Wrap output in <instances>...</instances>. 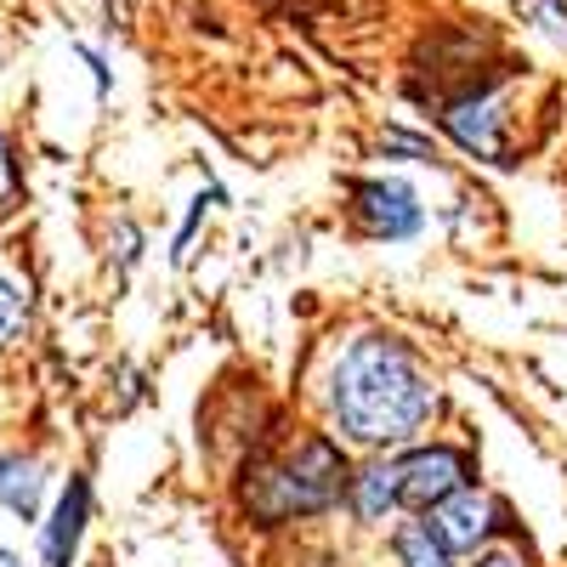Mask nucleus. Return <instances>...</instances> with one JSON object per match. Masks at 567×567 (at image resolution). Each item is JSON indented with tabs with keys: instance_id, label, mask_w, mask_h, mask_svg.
Returning a JSON list of instances; mask_svg holds the SVG:
<instances>
[{
	"instance_id": "obj_7",
	"label": "nucleus",
	"mask_w": 567,
	"mask_h": 567,
	"mask_svg": "<svg viewBox=\"0 0 567 567\" xmlns=\"http://www.w3.org/2000/svg\"><path fill=\"white\" fill-rule=\"evenodd\" d=\"M85 511H91V488H85V483H69V494L58 499L52 528H45V567H69V561H74V545H80V528H85Z\"/></svg>"
},
{
	"instance_id": "obj_14",
	"label": "nucleus",
	"mask_w": 567,
	"mask_h": 567,
	"mask_svg": "<svg viewBox=\"0 0 567 567\" xmlns=\"http://www.w3.org/2000/svg\"><path fill=\"white\" fill-rule=\"evenodd\" d=\"M0 567H23V561H18L12 550H0Z\"/></svg>"
},
{
	"instance_id": "obj_10",
	"label": "nucleus",
	"mask_w": 567,
	"mask_h": 567,
	"mask_svg": "<svg viewBox=\"0 0 567 567\" xmlns=\"http://www.w3.org/2000/svg\"><path fill=\"white\" fill-rule=\"evenodd\" d=\"M398 556H403V567H449V550L425 534L420 523H403V534H398Z\"/></svg>"
},
{
	"instance_id": "obj_8",
	"label": "nucleus",
	"mask_w": 567,
	"mask_h": 567,
	"mask_svg": "<svg viewBox=\"0 0 567 567\" xmlns=\"http://www.w3.org/2000/svg\"><path fill=\"white\" fill-rule=\"evenodd\" d=\"M352 505H358L363 523H381V516L398 505V465H386V460L363 465L352 477Z\"/></svg>"
},
{
	"instance_id": "obj_12",
	"label": "nucleus",
	"mask_w": 567,
	"mask_h": 567,
	"mask_svg": "<svg viewBox=\"0 0 567 567\" xmlns=\"http://www.w3.org/2000/svg\"><path fill=\"white\" fill-rule=\"evenodd\" d=\"M12 194V148H7V136H0V199Z\"/></svg>"
},
{
	"instance_id": "obj_13",
	"label": "nucleus",
	"mask_w": 567,
	"mask_h": 567,
	"mask_svg": "<svg viewBox=\"0 0 567 567\" xmlns=\"http://www.w3.org/2000/svg\"><path fill=\"white\" fill-rule=\"evenodd\" d=\"M477 567H523V561H516V556H511V550H494V556H483V561H477Z\"/></svg>"
},
{
	"instance_id": "obj_2",
	"label": "nucleus",
	"mask_w": 567,
	"mask_h": 567,
	"mask_svg": "<svg viewBox=\"0 0 567 567\" xmlns=\"http://www.w3.org/2000/svg\"><path fill=\"white\" fill-rule=\"evenodd\" d=\"M341 477H347L341 454L323 437H312L296 454H284L272 471H261V477L245 488V499H250V511L261 516V523H284V516H312L323 505H336Z\"/></svg>"
},
{
	"instance_id": "obj_3",
	"label": "nucleus",
	"mask_w": 567,
	"mask_h": 567,
	"mask_svg": "<svg viewBox=\"0 0 567 567\" xmlns=\"http://www.w3.org/2000/svg\"><path fill=\"white\" fill-rule=\"evenodd\" d=\"M460 488H465V454L454 449H420L398 465V499L414 511H432Z\"/></svg>"
},
{
	"instance_id": "obj_6",
	"label": "nucleus",
	"mask_w": 567,
	"mask_h": 567,
	"mask_svg": "<svg viewBox=\"0 0 567 567\" xmlns=\"http://www.w3.org/2000/svg\"><path fill=\"white\" fill-rule=\"evenodd\" d=\"M443 131L460 142L465 154H483L505 165V136H499V97H465L443 114Z\"/></svg>"
},
{
	"instance_id": "obj_4",
	"label": "nucleus",
	"mask_w": 567,
	"mask_h": 567,
	"mask_svg": "<svg viewBox=\"0 0 567 567\" xmlns=\"http://www.w3.org/2000/svg\"><path fill=\"white\" fill-rule=\"evenodd\" d=\"M358 221L374 233V239H414L425 210L414 199L409 182H358Z\"/></svg>"
},
{
	"instance_id": "obj_5",
	"label": "nucleus",
	"mask_w": 567,
	"mask_h": 567,
	"mask_svg": "<svg viewBox=\"0 0 567 567\" xmlns=\"http://www.w3.org/2000/svg\"><path fill=\"white\" fill-rule=\"evenodd\" d=\"M425 534H432L443 550H477L494 534V499L477 494V488H460L443 505H432V528Z\"/></svg>"
},
{
	"instance_id": "obj_11",
	"label": "nucleus",
	"mask_w": 567,
	"mask_h": 567,
	"mask_svg": "<svg viewBox=\"0 0 567 567\" xmlns=\"http://www.w3.org/2000/svg\"><path fill=\"white\" fill-rule=\"evenodd\" d=\"M23 318H29V296L18 290L7 272H0V347H7L18 329H23Z\"/></svg>"
},
{
	"instance_id": "obj_9",
	"label": "nucleus",
	"mask_w": 567,
	"mask_h": 567,
	"mask_svg": "<svg viewBox=\"0 0 567 567\" xmlns=\"http://www.w3.org/2000/svg\"><path fill=\"white\" fill-rule=\"evenodd\" d=\"M40 488H45V477H40V465H18V460H0V505L7 511H18L23 523L40 511Z\"/></svg>"
},
{
	"instance_id": "obj_1",
	"label": "nucleus",
	"mask_w": 567,
	"mask_h": 567,
	"mask_svg": "<svg viewBox=\"0 0 567 567\" xmlns=\"http://www.w3.org/2000/svg\"><path fill=\"white\" fill-rule=\"evenodd\" d=\"M329 403H336V420L352 443L392 449V443H409L432 420L437 392L420 374V363L409 358V347H398L386 336H363L341 352Z\"/></svg>"
}]
</instances>
